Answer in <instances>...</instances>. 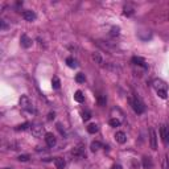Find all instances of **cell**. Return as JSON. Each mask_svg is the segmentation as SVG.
Instances as JSON below:
<instances>
[{
	"instance_id": "cell-1",
	"label": "cell",
	"mask_w": 169,
	"mask_h": 169,
	"mask_svg": "<svg viewBox=\"0 0 169 169\" xmlns=\"http://www.w3.org/2000/svg\"><path fill=\"white\" fill-rule=\"evenodd\" d=\"M152 86H153V89L156 90V93H157V95L161 99H167V97H168V85H167V82H164L162 79H160V78H156L155 81L152 82Z\"/></svg>"
},
{
	"instance_id": "cell-2",
	"label": "cell",
	"mask_w": 169,
	"mask_h": 169,
	"mask_svg": "<svg viewBox=\"0 0 169 169\" xmlns=\"http://www.w3.org/2000/svg\"><path fill=\"white\" fill-rule=\"evenodd\" d=\"M19 103L23 110H25V111H28V112H35V108H33L32 102H30V99L28 98V95H21Z\"/></svg>"
},
{
	"instance_id": "cell-3",
	"label": "cell",
	"mask_w": 169,
	"mask_h": 169,
	"mask_svg": "<svg viewBox=\"0 0 169 169\" xmlns=\"http://www.w3.org/2000/svg\"><path fill=\"white\" fill-rule=\"evenodd\" d=\"M131 106H132V108H134V111L136 114H143L144 111H145V106H144V103L141 102L140 98H137V97L131 100Z\"/></svg>"
},
{
	"instance_id": "cell-4",
	"label": "cell",
	"mask_w": 169,
	"mask_h": 169,
	"mask_svg": "<svg viewBox=\"0 0 169 169\" xmlns=\"http://www.w3.org/2000/svg\"><path fill=\"white\" fill-rule=\"evenodd\" d=\"M149 144L153 151L157 149V134L153 128H149Z\"/></svg>"
},
{
	"instance_id": "cell-5",
	"label": "cell",
	"mask_w": 169,
	"mask_h": 169,
	"mask_svg": "<svg viewBox=\"0 0 169 169\" xmlns=\"http://www.w3.org/2000/svg\"><path fill=\"white\" fill-rule=\"evenodd\" d=\"M30 131H32V135L35 137H42V135H46L44 131V127L40 124H35L32 125V128H30Z\"/></svg>"
},
{
	"instance_id": "cell-6",
	"label": "cell",
	"mask_w": 169,
	"mask_h": 169,
	"mask_svg": "<svg viewBox=\"0 0 169 169\" xmlns=\"http://www.w3.org/2000/svg\"><path fill=\"white\" fill-rule=\"evenodd\" d=\"M20 42H21V46H23V48H25V49L30 48V46H32V44H33L32 38H29L27 35H23V36H21Z\"/></svg>"
},
{
	"instance_id": "cell-7",
	"label": "cell",
	"mask_w": 169,
	"mask_h": 169,
	"mask_svg": "<svg viewBox=\"0 0 169 169\" xmlns=\"http://www.w3.org/2000/svg\"><path fill=\"white\" fill-rule=\"evenodd\" d=\"M45 141H46L48 147H54L56 145V136H54L53 134H50V132H48L46 135H45Z\"/></svg>"
},
{
	"instance_id": "cell-8",
	"label": "cell",
	"mask_w": 169,
	"mask_h": 169,
	"mask_svg": "<svg viewBox=\"0 0 169 169\" xmlns=\"http://www.w3.org/2000/svg\"><path fill=\"white\" fill-rule=\"evenodd\" d=\"M114 137H115L116 143H119V144H124L125 141H127V136H125V134H124V132H122V131L116 132Z\"/></svg>"
},
{
	"instance_id": "cell-9",
	"label": "cell",
	"mask_w": 169,
	"mask_h": 169,
	"mask_svg": "<svg viewBox=\"0 0 169 169\" xmlns=\"http://www.w3.org/2000/svg\"><path fill=\"white\" fill-rule=\"evenodd\" d=\"M132 62L135 63V65H137V66H141L143 69H148V65H147V62L143 60L141 57H132Z\"/></svg>"
},
{
	"instance_id": "cell-10",
	"label": "cell",
	"mask_w": 169,
	"mask_h": 169,
	"mask_svg": "<svg viewBox=\"0 0 169 169\" xmlns=\"http://www.w3.org/2000/svg\"><path fill=\"white\" fill-rule=\"evenodd\" d=\"M23 17L27 21H35L36 20V13L30 10H27L23 12Z\"/></svg>"
},
{
	"instance_id": "cell-11",
	"label": "cell",
	"mask_w": 169,
	"mask_h": 169,
	"mask_svg": "<svg viewBox=\"0 0 169 169\" xmlns=\"http://www.w3.org/2000/svg\"><path fill=\"white\" fill-rule=\"evenodd\" d=\"M143 167L144 169H152L153 168V162L151 157H143Z\"/></svg>"
},
{
	"instance_id": "cell-12",
	"label": "cell",
	"mask_w": 169,
	"mask_h": 169,
	"mask_svg": "<svg viewBox=\"0 0 169 169\" xmlns=\"http://www.w3.org/2000/svg\"><path fill=\"white\" fill-rule=\"evenodd\" d=\"M54 164H56L57 169H63V168H65V165H66V162H65V160H63L62 157H56V159H54Z\"/></svg>"
},
{
	"instance_id": "cell-13",
	"label": "cell",
	"mask_w": 169,
	"mask_h": 169,
	"mask_svg": "<svg viewBox=\"0 0 169 169\" xmlns=\"http://www.w3.org/2000/svg\"><path fill=\"white\" fill-rule=\"evenodd\" d=\"M93 60L95 61V63H98V65H100V66H102L103 63H104L103 57L100 56L99 53H93Z\"/></svg>"
},
{
	"instance_id": "cell-14",
	"label": "cell",
	"mask_w": 169,
	"mask_h": 169,
	"mask_svg": "<svg viewBox=\"0 0 169 169\" xmlns=\"http://www.w3.org/2000/svg\"><path fill=\"white\" fill-rule=\"evenodd\" d=\"M74 99L77 100L78 103H82L85 100V95L82 94V91H75V94H74Z\"/></svg>"
},
{
	"instance_id": "cell-15",
	"label": "cell",
	"mask_w": 169,
	"mask_h": 169,
	"mask_svg": "<svg viewBox=\"0 0 169 169\" xmlns=\"http://www.w3.org/2000/svg\"><path fill=\"white\" fill-rule=\"evenodd\" d=\"M66 63H67V66L72 67V69H75V67L78 66V65H77V61L73 57H67L66 58Z\"/></svg>"
},
{
	"instance_id": "cell-16",
	"label": "cell",
	"mask_w": 169,
	"mask_h": 169,
	"mask_svg": "<svg viewBox=\"0 0 169 169\" xmlns=\"http://www.w3.org/2000/svg\"><path fill=\"white\" fill-rule=\"evenodd\" d=\"M90 148H91L93 152H97L98 149L102 148V143H99V141H93V143H91V145H90Z\"/></svg>"
},
{
	"instance_id": "cell-17",
	"label": "cell",
	"mask_w": 169,
	"mask_h": 169,
	"mask_svg": "<svg viewBox=\"0 0 169 169\" xmlns=\"http://www.w3.org/2000/svg\"><path fill=\"white\" fill-rule=\"evenodd\" d=\"M98 130H99V128H98V125L94 124V123H93V124H89L87 125V132H89V134H97Z\"/></svg>"
},
{
	"instance_id": "cell-18",
	"label": "cell",
	"mask_w": 169,
	"mask_h": 169,
	"mask_svg": "<svg viewBox=\"0 0 169 169\" xmlns=\"http://www.w3.org/2000/svg\"><path fill=\"white\" fill-rule=\"evenodd\" d=\"M52 86H53V89H60V86H61V81H60V78L58 77H53V79H52Z\"/></svg>"
},
{
	"instance_id": "cell-19",
	"label": "cell",
	"mask_w": 169,
	"mask_h": 169,
	"mask_svg": "<svg viewBox=\"0 0 169 169\" xmlns=\"http://www.w3.org/2000/svg\"><path fill=\"white\" fill-rule=\"evenodd\" d=\"M134 12H135V10H134V7H131V5H125L124 7V15L125 16H132Z\"/></svg>"
},
{
	"instance_id": "cell-20",
	"label": "cell",
	"mask_w": 169,
	"mask_h": 169,
	"mask_svg": "<svg viewBox=\"0 0 169 169\" xmlns=\"http://www.w3.org/2000/svg\"><path fill=\"white\" fill-rule=\"evenodd\" d=\"M165 144H169V127L165 125V134H164V139H162Z\"/></svg>"
},
{
	"instance_id": "cell-21",
	"label": "cell",
	"mask_w": 169,
	"mask_h": 169,
	"mask_svg": "<svg viewBox=\"0 0 169 169\" xmlns=\"http://www.w3.org/2000/svg\"><path fill=\"white\" fill-rule=\"evenodd\" d=\"M119 30H120V28H119V27H112V28H111V32H110V35H111L112 37H116V36H119Z\"/></svg>"
},
{
	"instance_id": "cell-22",
	"label": "cell",
	"mask_w": 169,
	"mask_h": 169,
	"mask_svg": "<svg viewBox=\"0 0 169 169\" xmlns=\"http://www.w3.org/2000/svg\"><path fill=\"white\" fill-rule=\"evenodd\" d=\"M85 74H82V73H78V74H77V77H75V81L78 82V83H83L85 82Z\"/></svg>"
},
{
	"instance_id": "cell-23",
	"label": "cell",
	"mask_w": 169,
	"mask_h": 169,
	"mask_svg": "<svg viewBox=\"0 0 169 169\" xmlns=\"http://www.w3.org/2000/svg\"><path fill=\"white\" fill-rule=\"evenodd\" d=\"M110 125L111 127H118V125H120V120L119 119H111L110 120Z\"/></svg>"
},
{
	"instance_id": "cell-24",
	"label": "cell",
	"mask_w": 169,
	"mask_h": 169,
	"mask_svg": "<svg viewBox=\"0 0 169 169\" xmlns=\"http://www.w3.org/2000/svg\"><path fill=\"white\" fill-rule=\"evenodd\" d=\"M28 127H29V123H24V124L17 125V128H16V130H17V131H25Z\"/></svg>"
},
{
	"instance_id": "cell-25",
	"label": "cell",
	"mask_w": 169,
	"mask_h": 169,
	"mask_svg": "<svg viewBox=\"0 0 169 169\" xmlns=\"http://www.w3.org/2000/svg\"><path fill=\"white\" fill-rule=\"evenodd\" d=\"M98 103H99V106H104V104H106V97H104V95H99Z\"/></svg>"
},
{
	"instance_id": "cell-26",
	"label": "cell",
	"mask_w": 169,
	"mask_h": 169,
	"mask_svg": "<svg viewBox=\"0 0 169 169\" xmlns=\"http://www.w3.org/2000/svg\"><path fill=\"white\" fill-rule=\"evenodd\" d=\"M90 118H91L90 112H87V111H86V112H82V119H83L85 122H87V120H89V119H90Z\"/></svg>"
},
{
	"instance_id": "cell-27",
	"label": "cell",
	"mask_w": 169,
	"mask_h": 169,
	"mask_svg": "<svg viewBox=\"0 0 169 169\" xmlns=\"http://www.w3.org/2000/svg\"><path fill=\"white\" fill-rule=\"evenodd\" d=\"M28 160H29V155H20L19 156V161L25 162V161H28Z\"/></svg>"
},
{
	"instance_id": "cell-28",
	"label": "cell",
	"mask_w": 169,
	"mask_h": 169,
	"mask_svg": "<svg viewBox=\"0 0 169 169\" xmlns=\"http://www.w3.org/2000/svg\"><path fill=\"white\" fill-rule=\"evenodd\" d=\"M57 128H58V131H60L62 135L65 134V131H63V128H62V125H61V124H57Z\"/></svg>"
},
{
	"instance_id": "cell-29",
	"label": "cell",
	"mask_w": 169,
	"mask_h": 169,
	"mask_svg": "<svg viewBox=\"0 0 169 169\" xmlns=\"http://www.w3.org/2000/svg\"><path fill=\"white\" fill-rule=\"evenodd\" d=\"M48 119H49V120H52V119H54V114H49V115H48Z\"/></svg>"
},
{
	"instance_id": "cell-30",
	"label": "cell",
	"mask_w": 169,
	"mask_h": 169,
	"mask_svg": "<svg viewBox=\"0 0 169 169\" xmlns=\"http://www.w3.org/2000/svg\"><path fill=\"white\" fill-rule=\"evenodd\" d=\"M112 169H122V167L119 164H115V165H112Z\"/></svg>"
}]
</instances>
